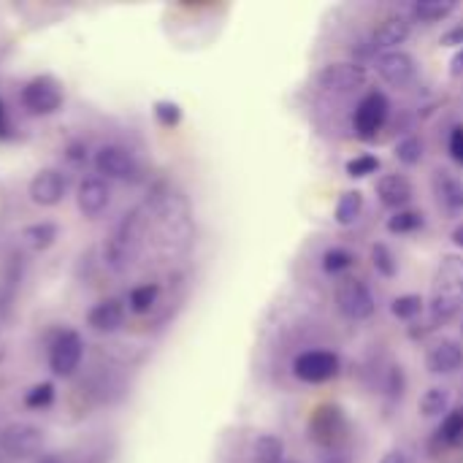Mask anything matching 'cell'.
<instances>
[{
  "instance_id": "6da1fadb",
  "label": "cell",
  "mask_w": 463,
  "mask_h": 463,
  "mask_svg": "<svg viewBox=\"0 0 463 463\" xmlns=\"http://www.w3.org/2000/svg\"><path fill=\"white\" fill-rule=\"evenodd\" d=\"M463 309V258L461 255H445L431 288V328L448 326L456 320Z\"/></svg>"
},
{
  "instance_id": "7a4b0ae2",
  "label": "cell",
  "mask_w": 463,
  "mask_h": 463,
  "mask_svg": "<svg viewBox=\"0 0 463 463\" xmlns=\"http://www.w3.org/2000/svg\"><path fill=\"white\" fill-rule=\"evenodd\" d=\"M138 247H141V220H138V212H130L114 225L111 236L106 239V247H103L106 266L122 274L136 260Z\"/></svg>"
},
{
  "instance_id": "3957f363",
  "label": "cell",
  "mask_w": 463,
  "mask_h": 463,
  "mask_svg": "<svg viewBox=\"0 0 463 463\" xmlns=\"http://www.w3.org/2000/svg\"><path fill=\"white\" fill-rule=\"evenodd\" d=\"M19 100L33 117H49L62 106V87L52 76H35L19 90Z\"/></svg>"
},
{
  "instance_id": "277c9868",
  "label": "cell",
  "mask_w": 463,
  "mask_h": 463,
  "mask_svg": "<svg viewBox=\"0 0 463 463\" xmlns=\"http://www.w3.org/2000/svg\"><path fill=\"white\" fill-rule=\"evenodd\" d=\"M92 165H95L98 176L106 179V182H136L138 179L136 157L125 146H119V144H103L95 152Z\"/></svg>"
},
{
  "instance_id": "5b68a950",
  "label": "cell",
  "mask_w": 463,
  "mask_h": 463,
  "mask_svg": "<svg viewBox=\"0 0 463 463\" xmlns=\"http://www.w3.org/2000/svg\"><path fill=\"white\" fill-rule=\"evenodd\" d=\"M336 307L347 320H369L374 315V296L364 279L345 277L336 282Z\"/></svg>"
},
{
  "instance_id": "8992f818",
  "label": "cell",
  "mask_w": 463,
  "mask_h": 463,
  "mask_svg": "<svg viewBox=\"0 0 463 463\" xmlns=\"http://www.w3.org/2000/svg\"><path fill=\"white\" fill-rule=\"evenodd\" d=\"M388 114H391V103L383 92H369L366 98H361V103L355 106V117H353V125H355V136L361 141H372L377 138V133L385 128L388 122Z\"/></svg>"
},
{
  "instance_id": "52a82bcc",
  "label": "cell",
  "mask_w": 463,
  "mask_h": 463,
  "mask_svg": "<svg viewBox=\"0 0 463 463\" xmlns=\"http://www.w3.org/2000/svg\"><path fill=\"white\" fill-rule=\"evenodd\" d=\"M339 369H342L339 355L328 353V350H307L293 361V374L309 385H320V383L334 380L339 374Z\"/></svg>"
},
{
  "instance_id": "ba28073f",
  "label": "cell",
  "mask_w": 463,
  "mask_h": 463,
  "mask_svg": "<svg viewBox=\"0 0 463 463\" xmlns=\"http://www.w3.org/2000/svg\"><path fill=\"white\" fill-rule=\"evenodd\" d=\"M347 423H345V412L342 407L336 404H323L312 412L309 418V439L317 445V448H326V450H334L345 434Z\"/></svg>"
},
{
  "instance_id": "9c48e42d",
  "label": "cell",
  "mask_w": 463,
  "mask_h": 463,
  "mask_svg": "<svg viewBox=\"0 0 463 463\" xmlns=\"http://www.w3.org/2000/svg\"><path fill=\"white\" fill-rule=\"evenodd\" d=\"M84 342L76 331H62L49 347V369L54 377H71L81 366Z\"/></svg>"
},
{
  "instance_id": "30bf717a",
  "label": "cell",
  "mask_w": 463,
  "mask_h": 463,
  "mask_svg": "<svg viewBox=\"0 0 463 463\" xmlns=\"http://www.w3.org/2000/svg\"><path fill=\"white\" fill-rule=\"evenodd\" d=\"M0 448L11 458L38 456L43 448V431L33 423H11L0 431Z\"/></svg>"
},
{
  "instance_id": "8fae6325",
  "label": "cell",
  "mask_w": 463,
  "mask_h": 463,
  "mask_svg": "<svg viewBox=\"0 0 463 463\" xmlns=\"http://www.w3.org/2000/svg\"><path fill=\"white\" fill-rule=\"evenodd\" d=\"M30 201L35 206L52 209L57 203H62V198L68 195V176L60 168H41L33 179H30Z\"/></svg>"
},
{
  "instance_id": "7c38bea8",
  "label": "cell",
  "mask_w": 463,
  "mask_h": 463,
  "mask_svg": "<svg viewBox=\"0 0 463 463\" xmlns=\"http://www.w3.org/2000/svg\"><path fill=\"white\" fill-rule=\"evenodd\" d=\"M317 81L331 92H353L369 81V71L361 62H331L317 73Z\"/></svg>"
},
{
  "instance_id": "4fadbf2b",
  "label": "cell",
  "mask_w": 463,
  "mask_h": 463,
  "mask_svg": "<svg viewBox=\"0 0 463 463\" xmlns=\"http://www.w3.org/2000/svg\"><path fill=\"white\" fill-rule=\"evenodd\" d=\"M377 73H380L388 84H393V87H407V84L415 79L418 65H415L412 54L396 49V52H383V54L377 57Z\"/></svg>"
},
{
  "instance_id": "5bb4252c",
  "label": "cell",
  "mask_w": 463,
  "mask_h": 463,
  "mask_svg": "<svg viewBox=\"0 0 463 463\" xmlns=\"http://www.w3.org/2000/svg\"><path fill=\"white\" fill-rule=\"evenodd\" d=\"M111 201V184L100 176H87L81 179L79 190H76V206L84 217H98L106 212Z\"/></svg>"
},
{
  "instance_id": "9a60e30c",
  "label": "cell",
  "mask_w": 463,
  "mask_h": 463,
  "mask_svg": "<svg viewBox=\"0 0 463 463\" xmlns=\"http://www.w3.org/2000/svg\"><path fill=\"white\" fill-rule=\"evenodd\" d=\"M125 323V304L119 298H103L87 312V326L95 334H114Z\"/></svg>"
},
{
  "instance_id": "2e32d148",
  "label": "cell",
  "mask_w": 463,
  "mask_h": 463,
  "mask_svg": "<svg viewBox=\"0 0 463 463\" xmlns=\"http://www.w3.org/2000/svg\"><path fill=\"white\" fill-rule=\"evenodd\" d=\"M426 366L431 374H453L463 366V347L456 339H442L437 342L429 355H426Z\"/></svg>"
},
{
  "instance_id": "e0dca14e",
  "label": "cell",
  "mask_w": 463,
  "mask_h": 463,
  "mask_svg": "<svg viewBox=\"0 0 463 463\" xmlns=\"http://www.w3.org/2000/svg\"><path fill=\"white\" fill-rule=\"evenodd\" d=\"M377 195H380L383 206L402 212L412 201L415 190H412V182L404 174H388V176H383L377 182Z\"/></svg>"
},
{
  "instance_id": "ac0fdd59",
  "label": "cell",
  "mask_w": 463,
  "mask_h": 463,
  "mask_svg": "<svg viewBox=\"0 0 463 463\" xmlns=\"http://www.w3.org/2000/svg\"><path fill=\"white\" fill-rule=\"evenodd\" d=\"M412 22L407 16H388L372 35V46L374 49H385V52H396L399 43H404L410 38Z\"/></svg>"
},
{
  "instance_id": "d6986e66",
  "label": "cell",
  "mask_w": 463,
  "mask_h": 463,
  "mask_svg": "<svg viewBox=\"0 0 463 463\" xmlns=\"http://www.w3.org/2000/svg\"><path fill=\"white\" fill-rule=\"evenodd\" d=\"M434 190L439 203L450 212V214H461L463 212V179L453 176L450 171H437L434 176Z\"/></svg>"
},
{
  "instance_id": "ffe728a7",
  "label": "cell",
  "mask_w": 463,
  "mask_h": 463,
  "mask_svg": "<svg viewBox=\"0 0 463 463\" xmlns=\"http://www.w3.org/2000/svg\"><path fill=\"white\" fill-rule=\"evenodd\" d=\"M434 445L437 448H461L463 445V407L458 410H450L445 418H442V423H439V429H437V434H434Z\"/></svg>"
},
{
  "instance_id": "44dd1931",
  "label": "cell",
  "mask_w": 463,
  "mask_h": 463,
  "mask_svg": "<svg viewBox=\"0 0 463 463\" xmlns=\"http://www.w3.org/2000/svg\"><path fill=\"white\" fill-rule=\"evenodd\" d=\"M57 236H60V228H57L54 222H49V220L33 222V225H27V228L22 231V241H24L30 250H35V252L49 250V247L57 241Z\"/></svg>"
},
{
  "instance_id": "7402d4cb",
  "label": "cell",
  "mask_w": 463,
  "mask_h": 463,
  "mask_svg": "<svg viewBox=\"0 0 463 463\" xmlns=\"http://www.w3.org/2000/svg\"><path fill=\"white\" fill-rule=\"evenodd\" d=\"M157 298H160V285H157V282L138 285V288H133V290L128 293V309H130L133 315H146V312L155 309Z\"/></svg>"
},
{
  "instance_id": "603a6c76",
  "label": "cell",
  "mask_w": 463,
  "mask_h": 463,
  "mask_svg": "<svg viewBox=\"0 0 463 463\" xmlns=\"http://www.w3.org/2000/svg\"><path fill=\"white\" fill-rule=\"evenodd\" d=\"M456 8H458V3H453V0H420V3L412 5V16L431 24V22H439V19L450 16Z\"/></svg>"
},
{
  "instance_id": "cb8c5ba5",
  "label": "cell",
  "mask_w": 463,
  "mask_h": 463,
  "mask_svg": "<svg viewBox=\"0 0 463 463\" xmlns=\"http://www.w3.org/2000/svg\"><path fill=\"white\" fill-rule=\"evenodd\" d=\"M252 456H255V463H285V445H282L279 437L263 434V437L255 439Z\"/></svg>"
},
{
  "instance_id": "d4e9b609",
  "label": "cell",
  "mask_w": 463,
  "mask_h": 463,
  "mask_svg": "<svg viewBox=\"0 0 463 463\" xmlns=\"http://www.w3.org/2000/svg\"><path fill=\"white\" fill-rule=\"evenodd\" d=\"M361 212H364V193H361V190H347V193L339 198L334 217H336L339 225H353V222L361 217Z\"/></svg>"
},
{
  "instance_id": "484cf974",
  "label": "cell",
  "mask_w": 463,
  "mask_h": 463,
  "mask_svg": "<svg viewBox=\"0 0 463 463\" xmlns=\"http://www.w3.org/2000/svg\"><path fill=\"white\" fill-rule=\"evenodd\" d=\"M450 412V391L448 388H429L420 399L423 418H442Z\"/></svg>"
},
{
  "instance_id": "4316f807",
  "label": "cell",
  "mask_w": 463,
  "mask_h": 463,
  "mask_svg": "<svg viewBox=\"0 0 463 463\" xmlns=\"http://www.w3.org/2000/svg\"><path fill=\"white\" fill-rule=\"evenodd\" d=\"M423 225H426L423 212H412V209H402V212H396V214L388 220V231H391V233H399V236L415 233V231H420Z\"/></svg>"
},
{
  "instance_id": "83f0119b",
  "label": "cell",
  "mask_w": 463,
  "mask_h": 463,
  "mask_svg": "<svg viewBox=\"0 0 463 463\" xmlns=\"http://www.w3.org/2000/svg\"><path fill=\"white\" fill-rule=\"evenodd\" d=\"M353 266H355V255H353L350 250H345V247H331V250H326V255H323V269H326V274H331V277H339V274L350 271Z\"/></svg>"
},
{
  "instance_id": "f1b7e54d",
  "label": "cell",
  "mask_w": 463,
  "mask_h": 463,
  "mask_svg": "<svg viewBox=\"0 0 463 463\" xmlns=\"http://www.w3.org/2000/svg\"><path fill=\"white\" fill-rule=\"evenodd\" d=\"M372 266L385 279H393L399 274V260H396V255L391 252L388 244H374L372 247Z\"/></svg>"
},
{
  "instance_id": "f546056e",
  "label": "cell",
  "mask_w": 463,
  "mask_h": 463,
  "mask_svg": "<svg viewBox=\"0 0 463 463\" xmlns=\"http://www.w3.org/2000/svg\"><path fill=\"white\" fill-rule=\"evenodd\" d=\"M423 309H426V301H423L420 296H415V293L399 296V298H393V304H391V312H393V317H399V320H415Z\"/></svg>"
},
{
  "instance_id": "4dcf8cb0",
  "label": "cell",
  "mask_w": 463,
  "mask_h": 463,
  "mask_svg": "<svg viewBox=\"0 0 463 463\" xmlns=\"http://www.w3.org/2000/svg\"><path fill=\"white\" fill-rule=\"evenodd\" d=\"M396 160L399 163H404V165H418L420 160H423V141L418 138V136H407V138H402L399 144H396Z\"/></svg>"
},
{
  "instance_id": "1f68e13d",
  "label": "cell",
  "mask_w": 463,
  "mask_h": 463,
  "mask_svg": "<svg viewBox=\"0 0 463 463\" xmlns=\"http://www.w3.org/2000/svg\"><path fill=\"white\" fill-rule=\"evenodd\" d=\"M54 402V385L52 383H38L24 393V407L27 410H46Z\"/></svg>"
},
{
  "instance_id": "d6a6232c",
  "label": "cell",
  "mask_w": 463,
  "mask_h": 463,
  "mask_svg": "<svg viewBox=\"0 0 463 463\" xmlns=\"http://www.w3.org/2000/svg\"><path fill=\"white\" fill-rule=\"evenodd\" d=\"M152 114H155V119L163 125V128H176L179 122H182V106L179 103H174V100H155V106H152Z\"/></svg>"
},
{
  "instance_id": "836d02e7",
  "label": "cell",
  "mask_w": 463,
  "mask_h": 463,
  "mask_svg": "<svg viewBox=\"0 0 463 463\" xmlns=\"http://www.w3.org/2000/svg\"><path fill=\"white\" fill-rule=\"evenodd\" d=\"M380 171V157L377 155H358L347 163V176L353 179H366Z\"/></svg>"
},
{
  "instance_id": "e575fe53",
  "label": "cell",
  "mask_w": 463,
  "mask_h": 463,
  "mask_svg": "<svg viewBox=\"0 0 463 463\" xmlns=\"http://www.w3.org/2000/svg\"><path fill=\"white\" fill-rule=\"evenodd\" d=\"M385 391H388L393 399H402V393H404V372H402V366H391Z\"/></svg>"
},
{
  "instance_id": "d590c367",
  "label": "cell",
  "mask_w": 463,
  "mask_h": 463,
  "mask_svg": "<svg viewBox=\"0 0 463 463\" xmlns=\"http://www.w3.org/2000/svg\"><path fill=\"white\" fill-rule=\"evenodd\" d=\"M448 149H450V157L463 165V125H456L450 130V141H448Z\"/></svg>"
},
{
  "instance_id": "8d00e7d4",
  "label": "cell",
  "mask_w": 463,
  "mask_h": 463,
  "mask_svg": "<svg viewBox=\"0 0 463 463\" xmlns=\"http://www.w3.org/2000/svg\"><path fill=\"white\" fill-rule=\"evenodd\" d=\"M65 157H68L73 165H81V163L87 160V144H84V141H73V144H68V146H65Z\"/></svg>"
},
{
  "instance_id": "74e56055",
  "label": "cell",
  "mask_w": 463,
  "mask_h": 463,
  "mask_svg": "<svg viewBox=\"0 0 463 463\" xmlns=\"http://www.w3.org/2000/svg\"><path fill=\"white\" fill-rule=\"evenodd\" d=\"M442 43H445V46H463V24L448 30V33L442 35Z\"/></svg>"
},
{
  "instance_id": "f35d334b",
  "label": "cell",
  "mask_w": 463,
  "mask_h": 463,
  "mask_svg": "<svg viewBox=\"0 0 463 463\" xmlns=\"http://www.w3.org/2000/svg\"><path fill=\"white\" fill-rule=\"evenodd\" d=\"M380 463H410V461H407V456H404L402 450H391V453H385V456H383V461Z\"/></svg>"
},
{
  "instance_id": "ab89813d",
  "label": "cell",
  "mask_w": 463,
  "mask_h": 463,
  "mask_svg": "<svg viewBox=\"0 0 463 463\" xmlns=\"http://www.w3.org/2000/svg\"><path fill=\"white\" fill-rule=\"evenodd\" d=\"M8 130H11V125H8V117H5V106H3V100H0V138H5Z\"/></svg>"
},
{
  "instance_id": "60d3db41",
  "label": "cell",
  "mask_w": 463,
  "mask_h": 463,
  "mask_svg": "<svg viewBox=\"0 0 463 463\" xmlns=\"http://www.w3.org/2000/svg\"><path fill=\"white\" fill-rule=\"evenodd\" d=\"M450 73H453V76H461L463 73V49L456 54V57H453V68H450Z\"/></svg>"
},
{
  "instance_id": "b9f144b4",
  "label": "cell",
  "mask_w": 463,
  "mask_h": 463,
  "mask_svg": "<svg viewBox=\"0 0 463 463\" xmlns=\"http://www.w3.org/2000/svg\"><path fill=\"white\" fill-rule=\"evenodd\" d=\"M38 463H65V461H62V456H60V453H46V456H41V461Z\"/></svg>"
},
{
  "instance_id": "7bdbcfd3",
  "label": "cell",
  "mask_w": 463,
  "mask_h": 463,
  "mask_svg": "<svg viewBox=\"0 0 463 463\" xmlns=\"http://www.w3.org/2000/svg\"><path fill=\"white\" fill-rule=\"evenodd\" d=\"M323 463H347V461H345V458H342L339 453H328V456L323 458Z\"/></svg>"
},
{
  "instance_id": "ee69618b",
  "label": "cell",
  "mask_w": 463,
  "mask_h": 463,
  "mask_svg": "<svg viewBox=\"0 0 463 463\" xmlns=\"http://www.w3.org/2000/svg\"><path fill=\"white\" fill-rule=\"evenodd\" d=\"M453 241H456L458 247H463V225H458V228L453 231Z\"/></svg>"
}]
</instances>
